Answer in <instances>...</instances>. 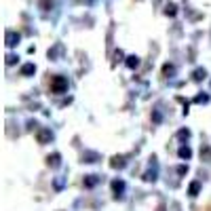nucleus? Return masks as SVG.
Listing matches in <instances>:
<instances>
[{
  "instance_id": "obj_1",
  "label": "nucleus",
  "mask_w": 211,
  "mask_h": 211,
  "mask_svg": "<svg viewBox=\"0 0 211 211\" xmlns=\"http://www.w3.org/2000/svg\"><path fill=\"white\" fill-rule=\"evenodd\" d=\"M127 63L133 68V65H137V59H135V57H129V61H127Z\"/></svg>"
}]
</instances>
